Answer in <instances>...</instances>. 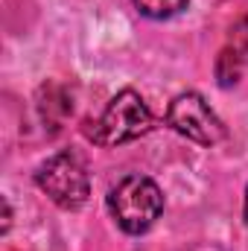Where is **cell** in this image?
Listing matches in <instances>:
<instances>
[{
	"mask_svg": "<svg viewBox=\"0 0 248 251\" xmlns=\"http://www.w3.org/2000/svg\"><path fill=\"white\" fill-rule=\"evenodd\" d=\"M105 204L114 222L120 225V231H125L128 237H140L161 219L164 193L149 176L131 173L108 190Z\"/></svg>",
	"mask_w": 248,
	"mask_h": 251,
	"instance_id": "1",
	"label": "cell"
},
{
	"mask_svg": "<svg viewBox=\"0 0 248 251\" xmlns=\"http://www.w3.org/2000/svg\"><path fill=\"white\" fill-rule=\"evenodd\" d=\"M88 126H94V128H85L88 140L111 149V146H123V143H131V140L149 134L155 126V117L137 91L123 88L120 94H114L108 100L105 111Z\"/></svg>",
	"mask_w": 248,
	"mask_h": 251,
	"instance_id": "2",
	"label": "cell"
},
{
	"mask_svg": "<svg viewBox=\"0 0 248 251\" xmlns=\"http://www.w3.org/2000/svg\"><path fill=\"white\" fill-rule=\"evenodd\" d=\"M35 184L62 210H82L91 199V178L82 161L70 152H59L41 161L35 170Z\"/></svg>",
	"mask_w": 248,
	"mask_h": 251,
	"instance_id": "3",
	"label": "cell"
},
{
	"mask_svg": "<svg viewBox=\"0 0 248 251\" xmlns=\"http://www.w3.org/2000/svg\"><path fill=\"white\" fill-rule=\"evenodd\" d=\"M167 126L173 131H178L181 137L198 143V146H216L225 140V123L216 117V111L210 108V102L196 94V91H184L178 94L170 108H167Z\"/></svg>",
	"mask_w": 248,
	"mask_h": 251,
	"instance_id": "4",
	"label": "cell"
},
{
	"mask_svg": "<svg viewBox=\"0 0 248 251\" xmlns=\"http://www.w3.org/2000/svg\"><path fill=\"white\" fill-rule=\"evenodd\" d=\"M70 111H73V102L64 94V88H59V85H44L41 88V94H38V114H41L44 128L50 126L53 131H59L62 123L70 117Z\"/></svg>",
	"mask_w": 248,
	"mask_h": 251,
	"instance_id": "5",
	"label": "cell"
},
{
	"mask_svg": "<svg viewBox=\"0 0 248 251\" xmlns=\"http://www.w3.org/2000/svg\"><path fill=\"white\" fill-rule=\"evenodd\" d=\"M243 64H246V59L228 44V47L216 56V64H213V73H216L219 88H234V85L240 82V76H243Z\"/></svg>",
	"mask_w": 248,
	"mask_h": 251,
	"instance_id": "6",
	"label": "cell"
},
{
	"mask_svg": "<svg viewBox=\"0 0 248 251\" xmlns=\"http://www.w3.org/2000/svg\"><path fill=\"white\" fill-rule=\"evenodd\" d=\"M134 9L143 15V18H152V21H170L175 15H181L187 9L190 0H131Z\"/></svg>",
	"mask_w": 248,
	"mask_h": 251,
	"instance_id": "7",
	"label": "cell"
},
{
	"mask_svg": "<svg viewBox=\"0 0 248 251\" xmlns=\"http://www.w3.org/2000/svg\"><path fill=\"white\" fill-rule=\"evenodd\" d=\"M231 47L248 62V18H243V21L231 29Z\"/></svg>",
	"mask_w": 248,
	"mask_h": 251,
	"instance_id": "8",
	"label": "cell"
},
{
	"mask_svg": "<svg viewBox=\"0 0 248 251\" xmlns=\"http://www.w3.org/2000/svg\"><path fill=\"white\" fill-rule=\"evenodd\" d=\"M12 228V207H9V199H3V234H9Z\"/></svg>",
	"mask_w": 248,
	"mask_h": 251,
	"instance_id": "9",
	"label": "cell"
},
{
	"mask_svg": "<svg viewBox=\"0 0 248 251\" xmlns=\"http://www.w3.org/2000/svg\"><path fill=\"white\" fill-rule=\"evenodd\" d=\"M243 219H246V225H248V184H246V204H243Z\"/></svg>",
	"mask_w": 248,
	"mask_h": 251,
	"instance_id": "10",
	"label": "cell"
}]
</instances>
